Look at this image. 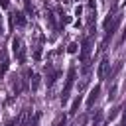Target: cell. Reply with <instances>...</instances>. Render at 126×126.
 <instances>
[{"label": "cell", "mask_w": 126, "mask_h": 126, "mask_svg": "<svg viewBox=\"0 0 126 126\" xmlns=\"http://www.w3.org/2000/svg\"><path fill=\"white\" fill-rule=\"evenodd\" d=\"M12 51H14V55L18 57V61H24V59H26V53H24V47H22L20 37H14V39H12Z\"/></svg>", "instance_id": "obj_2"}, {"label": "cell", "mask_w": 126, "mask_h": 126, "mask_svg": "<svg viewBox=\"0 0 126 126\" xmlns=\"http://www.w3.org/2000/svg\"><path fill=\"white\" fill-rule=\"evenodd\" d=\"M122 126H126V110H124V116H122Z\"/></svg>", "instance_id": "obj_11"}, {"label": "cell", "mask_w": 126, "mask_h": 126, "mask_svg": "<svg viewBox=\"0 0 126 126\" xmlns=\"http://www.w3.org/2000/svg\"><path fill=\"white\" fill-rule=\"evenodd\" d=\"M98 93H100V87L96 85L91 93H89V98H87V108H91L93 104H94V100H96V96H98Z\"/></svg>", "instance_id": "obj_4"}, {"label": "cell", "mask_w": 126, "mask_h": 126, "mask_svg": "<svg viewBox=\"0 0 126 126\" xmlns=\"http://www.w3.org/2000/svg\"><path fill=\"white\" fill-rule=\"evenodd\" d=\"M106 67H108V59H102L100 65H98V79H104V73H106Z\"/></svg>", "instance_id": "obj_5"}, {"label": "cell", "mask_w": 126, "mask_h": 126, "mask_svg": "<svg viewBox=\"0 0 126 126\" xmlns=\"http://www.w3.org/2000/svg\"><path fill=\"white\" fill-rule=\"evenodd\" d=\"M89 55H91V37H85V39H83V45H81V55H79V61L87 63V61H89Z\"/></svg>", "instance_id": "obj_3"}, {"label": "cell", "mask_w": 126, "mask_h": 126, "mask_svg": "<svg viewBox=\"0 0 126 126\" xmlns=\"http://www.w3.org/2000/svg\"><path fill=\"white\" fill-rule=\"evenodd\" d=\"M79 104H81V94L73 100V104H71V108H69V114H77V110H79Z\"/></svg>", "instance_id": "obj_6"}, {"label": "cell", "mask_w": 126, "mask_h": 126, "mask_svg": "<svg viewBox=\"0 0 126 126\" xmlns=\"http://www.w3.org/2000/svg\"><path fill=\"white\" fill-rule=\"evenodd\" d=\"M0 32H2V28H0Z\"/></svg>", "instance_id": "obj_13"}, {"label": "cell", "mask_w": 126, "mask_h": 126, "mask_svg": "<svg viewBox=\"0 0 126 126\" xmlns=\"http://www.w3.org/2000/svg\"><path fill=\"white\" fill-rule=\"evenodd\" d=\"M12 22H18V26H24V24H26V18H24V14H22V12H16Z\"/></svg>", "instance_id": "obj_7"}, {"label": "cell", "mask_w": 126, "mask_h": 126, "mask_svg": "<svg viewBox=\"0 0 126 126\" xmlns=\"http://www.w3.org/2000/svg\"><path fill=\"white\" fill-rule=\"evenodd\" d=\"M6 126H14V122H10V124H6Z\"/></svg>", "instance_id": "obj_12"}, {"label": "cell", "mask_w": 126, "mask_h": 126, "mask_svg": "<svg viewBox=\"0 0 126 126\" xmlns=\"http://www.w3.org/2000/svg\"><path fill=\"white\" fill-rule=\"evenodd\" d=\"M37 87H39V77L35 75L33 77V83H32V91H37Z\"/></svg>", "instance_id": "obj_8"}, {"label": "cell", "mask_w": 126, "mask_h": 126, "mask_svg": "<svg viewBox=\"0 0 126 126\" xmlns=\"http://www.w3.org/2000/svg\"><path fill=\"white\" fill-rule=\"evenodd\" d=\"M6 69H8V61H4V63L0 65V77H2L4 73H6Z\"/></svg>", "instance_id": "obj_10"}, {"label": "cell", "mask_w": 126, "mask_h": 126, "mask_svg": "<svg viewBox=\"0 0 126 126\" xmlns=\"http://www.w3.org/2000/svg\"><path fill=\"white\" fill-rule=\"evenodd\" d=\"M73 83H75V69L71 67V69H69V73H67L65 89H63V93H61V102H63V104H65V102H67V98H69V93H71V89H73Z\"/></svg>", "instance_id": "obj_1"}, {"label": "cell", "mask_w": 126, "mask_h": 126, "mask_svg": "<svg viewBox=\"0 0 126 126\" xmlns=\"http://www.w3.org/2000/svg\"><path fill=\"white\" fill-rule=\"evenodd\" d=\"M77 47H79L77 43H71V45L67 47V51H69V53H77Z\"/></svg>", "instance_id": "obj_9"}]
</instances>
